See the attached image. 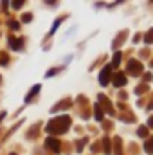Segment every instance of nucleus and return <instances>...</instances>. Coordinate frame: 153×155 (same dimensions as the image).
<instances>
[{"instance_id":"f257e3e1","label":"nucleus","mask_w":153,"mask_h":155,"mask_svg":"<svg viewBox=\"0 0 153 155\" xmlns=\"http://www.w3.org/2000/svg\"><path fill=\"white\" fill-rule=\"evenodd\" d=\"M69 126H70V119L67 116H61V117L52 119V121L47 124V132H49V134H61V132H65Z\"/></svg>"},{"instance_id":"f03ea898","label":"nucleus","mask_w":153,"mask_h":155,"mask_svg":"<svg viewBox=\"0 0 153 155\" xmlns=\"http://www.w3.org/2000/svg\"><path fill=\"white\" fill-rule=\"evenodd\" d=\"M110 74H112V65H106V67L101 71V76H99V81H101V85H106V83H108V79H110Z\"/></svg>"},{"instance_id":"7ed1b4c3","label":"nucleus","mask_w":153,"mask_h":155,"mask_svg":"<svg viewBox=\"0 0 153 155\" xmlns=\"http://www.w3.org/2000/svg\"><path fill=\"white\" fill-rule=\"evenodd\" d=\"M45 146L50 148L52 152H60V141H56V139H52V137H49V139L45 141Z\"/></svg>"},{"instance_id":"20e7f679","label":"nucleus","mask_w":153,"mask_h":155,"mask_svg":"<svg viewBox=\"0 0 153 155\" xmlns=\"http://www.w3.org/2000/svg\"><path fill=\"white\" fill-rule=\"evenodd\" d=\"M114 85L115 87H124V85H126V76H124L122 72H117L114 76Z\"/></svg>"},{"instance_id":"39448f33","label":"nucleus","mask_w":153,"mask_h":155,"mask_svg":"<svg viewBox=\"0 0 153 155\" xmlns=\"http://www.w3.org/2000/svg\"><path fill=\"white\" fill-rule=\"evenodd\" d=\"M128 71H130V72H133V74H139V72L142 71V67H141V63H139V61L132 60V61L128 63Z\"/></svg>"},{"instance_id":"423d86ee","label":"nucleus","mask_w":153,"mask_h":155,"mask_svg":"<svg viewBox=\"0 0 153 155\" xmlns=\"http://www.w3.org/2000/svg\"><path fill=\"white\" fill-rule=\"evenodd\" d=\"M9 43H11L13 49H20L22 47V40H16V38H13V36L9 38Z\"/></svg>"},{"instance_id":"0eeeda50","label":"nucleus","mask_w":153,"mask_h":155,"mask_svg":"<svg viewBox=\"0 0 153 155\" xmlns=\"http://www.w3.org/2000/svg\"><path fill=\"white\" fill-rule=\"evenodd\" d=\"M119 63H121V52L117 51V52L114 54V60H112V65H115V67H117Z\"/></svg>"},{"instance_id":"6e6552de","label":"nucleus","mask_w":153,"mask_h":155,"mask_svg":"<svg viewBox=\"0 0 153 155\" xmlns=\"http://www.w3.org/2000/svg\"><path fill=\"white\" fill-rule=\"evenodd\" d=\"M96 119H97V121H101V119H103V110H101V107H99V105H96Z\"/></svg>"},{"instance_id":"1a4fd4ad","label":"nucleus","mask_w":153,"mask_h":155,"mask_svg":"<svg viewBox=\"0 0 153 155\" xmlns=\"http://www.w3.org/2000/svg\"><path fill=\"white\" fill-rule=\"evenodd\" d=\"M144 150H146L148 153H153V139H151V141H148V143L144 144Z\"/></svg>"},{"instance_id":"9d476101","label":"nucleus","mask_w":153,"mask_h":155,"mask_svg":"<svg viewBox=\"0 0 153 155\" xmlns=\"http://www.w3.org/2000/svg\"><path fill=\"white\" fill-rule=\"evenodd\" d=\"M148 135V128L146 126H141L139 128V137H146Z\"/></svg>"},{"instance_id":"9b49d317","label":"nucleus","mask_w":153,"mask_h":155,"mask_svg":"<svg viewBox=\"0 0 153 155\" xmlns=\"http://www.w3.org/2000/svg\"><path fill=\"white\" fill-rule=\"evenodd\" d=\"M144 41H146V43H151V41H153V29L146 35V36H144Z\"/></svg>"},{"instance_id":"f8f14e48","label":"nucleus","mask_w":153,"mask_h":155,"mask_svg":"<svg viewBox=\"0 0 153 155\" xmlns=\"http://www.w3.org/2000/svg\"><path fill=\"white\" fill-rule=\"evenodd\" d=\"M105 152L110 153V141H108V139H105Z\"/></svg>"},{"instance_id":"ddd939ff","label":"nucleus","mask_w":153,"mask_h":155,"mask_svg":"<svg viewBox=\"0 0 153 155\" xmlns=\"http://www.w3.org/2000/svg\"><path fill=\"white\" fill-rule=\"evenodd\" d=\"M11 4H13V7H15V9H20V5H22L24 2H11Z\"/></svg>"},{"instance_id":"4468645a","label":"nucleus","mask_w":153,"mask_h":155,"mask_svg":"<svg viewBox=\"0 0 153 155\" xmlns=\"http://www.w3.org/2000/svg\"><path fill=\"white\" fill-rule=\"evenodd\" d=\"M24 22H31V15H24Z\"/></svg>"},{"instance_id":"2eb2a0df","label":"nucleus","mask_w":153,"mask_h":155,"mask_svg":"<svg viewBox=\"0 0 153 155\" xmlns=\"http://www.w3.org/2000/svg\"><path fill=\"white\" fill-rule=\"evenodd\" d=\"M148 126H150V128H153V116L150 117V121H148Z\"/></svg>"},{"instance_id":"dca6fc26","label":"nucleus","mask_w":153,"mask_h":155,"mask_svg":"<svg viewBox=\"0 0 153 155\" xmlns=\"http://www.w3.org/2000/svg\"><path fill=\"white\" fill-rule=\"evenodd\" d=\"M13 155H15V153H13Z\"/></svg>"}]
</instances>
